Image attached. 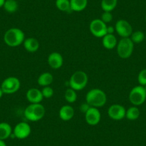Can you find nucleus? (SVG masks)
I'll return each instance as SVG.
<instances>
[{"label":"nucleus","mask_w":146,"mask_h":146,"mask_svg":"<svg viewBox=\"0 0 146 146\" xmlns=\"http://www.w3.org/2000/svg\"><path fill=\"white\" fill-rule=\"evenodd\" d=\"M25 35L23 31L19 28H11L8 29L4 35L5 44L11 47H18L24 42Z\"/></svg>","instance_id":"1"},{"label":"nucleus","mask_w":146,"mask_h":146,"mask_svg":"<svg viewBox=\"0 0 146 146\" xmlns=\"http://www.w3.org/2000/svg\"><path fill=\"white\" fill-rule=\"evenodd\" d=\"M107 95L103 90L94 88L90 90L86 95V102L93 108H100L104 106L107 102Z\"/></svg>","instance_id":"2"},{"label":"nucleus","mask_w":146,"mask_h":146,"mask_svg":"<svg viewBox=\"0 0 146 146\" xmlns=\"http://www.w3.org/2000/svg\"><path fill=\"white\" fill-rule=\"evenodd\" d=\"M45 108L41 103L30 104L25 110V116L28 120L36 122L44 117Z\"/></svg>","instance_id":"3"},{"label":"nucleus","mask_w":146,"mask_h":146,"mask_svg":"<svg viewBox=\"0 0 146 146\" xmlns=\"http://www.w3.org/2000/svg\"><path fill=\"white\" fill-rule=\"evenodd\" d=\"M88 82V76L84 71H76L70 77L69 84L70 88L76 90H82L86 87Z\"/></svg>","instance_id":"4"},{"label":"nucleus","mask_w":146,"mask_h":146,"mask_svg":"<svg viewBox=\"0 0 146 146\" xmlns=\"http://www.w3.org/2000/svg\"><path fill=\"white\" fill-rule=\"evenodd\" d=\"M117 53L122 59H127L132 55L134 50V43L130 37L122 38L117 44Z\"/></svg>","instance_id":"5"},{"label":"nucleus","mask_w":146,"mask_h":146,"mask_svg":"<svg viewBox=\"0 0 146 146\" xmlns=\"http://www.w3.org/2000/svg\"><path fill=\"white\" fill-rule=\"evenodd\" d=\"M129 100L134 106H140L146 100V89L144 86L134 87L129 93Z\"/></svg>","instance_id":"6"},{"label":"nucleus","mask_w":146,"mask_h":146,"mask_svg":"<svg viewBox=\"0 0 146 146\" xmlns=\"http://www.w3.org/2000/svg\"><path fill=\"white\" fill-rule=\"evenodd\" d=\"M20 85V81L17 78L9 77L2 82L1 88L5 94H13L19 90Z\"/></svg>","instance_id":"7"},{"label":"nucleus","mask_w":146,"mask_h":146,"mask_svg":"<svg viewBox=\"0 0 146 146\" xmlns=\"http://www.w3.org/2000/svg\"><path fill=\"white\" fill-rule=\"evenodd\" d=\"M107 24L100 19H93L90 24V31L96 37H103L107 35Z\"/></svg>","instance_id":"8"},{"label":"nucleus","mask_w":146,"mask_h":146,"mask_svg":"<svg viewBox=\"0 0 146 146\" xmlns=\"http://www.w3.org/2000/svg\"><path fill=\"white\" fill-rule=\"evenodd\" d=\"M115 29L117 35H120L122 38L130 37L133 32L132 25L125 19H120L117 21L115 26Z\"/></svg>","instance_id":"9"},{"label":"nucleus","mask_w":146,"mask_h":146,"mask_svg":"<svg viewBox=\"0 0 146 146\" xmlns=\"http://www.w3.org/2000/svg\"><path fill=\"white\" fill-rule=\"evenodd\" d=\"M30 133L31 127L28 123L25 122H21L17 124L12 131L14 137L20 140H23L29 137Z\"/></svg>","instance_id":"10"},{"label":"nucleus","mask_w":146,"mask_h":146,"mask_svg":"<svg viewBox=\"0 0 146 146\" xmlns=\"http://www.w3.org/2000/svg\"><path fill=\"white\" fill-rule=\"evenodd\" d=\"M126 110L123 105L119 104H114L110 106L108 110L109 117L114 120H121L125 117Z\"/></svg>","instance_id":"11"},{"label":"nucleus","mask_w":146,"mask_h":146,"mask_svg":"<svg viewBox=\"0 0 146 146\" xmlns=\"http://www.w3.org/2000/svg\"><path fill=\"white\" fill-rule=\"evenodd\" d=\"M85 120L90 125H96L101 120V114L97 108L90 107L88 111L85 113Z\"/></svg>","instance_id":"12"},{"label":"nucleus","mask_w":146,"mask_h":146,"mask_svg":"<svg viewBox=\"0 0 146 146\" xmlns=\"http://www.w3.org/2000/svg\"><path fill=\"white\" fill-rule=\"evenodd\" d=\"M63 57L62 54L59 52H52L49 54L48 58H47V62L48 64L54 70H57L62 67L63 64Z\"/></svg>","instance_id":"13"},{"label":"nucleus","mask_w":146,"mask_h":146,"mask_svg":"<svg viewBox=\"0 0 146 146\" xmlns=\"http://www.w3.org/2000/svg\"><path fill=\"white\" fill-rule=\"evenodd\" d=\"M26 97L27 100L31 104L40 103L43 100V95L42 94V91L37 88H30L27 92Z\"/></svg>","instance_id":"14"},{"label":"nucleus","mask_w":146,"mask_h":146,"mask_svg":"<svg viewBox=\"0 0 146 146\" xmlns=\"http://www.w3.org/2000/svg\"><path fill=\"white\" fill-rule=\"evenodd\" d=\"M75 115V110L70 105H63L59 111L60 118L63 121H69Z\"/></svg>","instance_id":"15"},{"label":"nucleus","mask_w":146,"mask_h":146,"mask_svg":"<svg viewBox=\"0 0 146 146\" xmlns=\"http://www.w3.org/2000/svg\"><path fill=\"white\" fill-rule=\"evenodd\" d=\"M24 47L29 52H35L40 48V42L34 37H29L25 39L23 42Z\"/></svg>","instance_id":"16"},{"label":"nucleus","mask_w":146,"mask_h":146,"mask_svg":"<svg viewBox=\"0 0 146 146\" xmlns=\"http://www.w3.org/2000/svg\"><path fill=\"white\" fill-rule=\"evenodd\" d=\"M102 45L108 50H112L115 48L117 44V40L116 36L113 34H107L102 37Z\"/></svg>","instance_id":"17"},{"label":"nucleus","mask_w":146,"mask_h":146,"mask_svg":"<svg viewBox=\"0 0 146 146\" xmlns=\"http://www.w3.org/2000/svg\"><path fill=\"white\" fill-rule=\"evenodd\" d=\"M12 128L7 123H0V140H5L12 134Z\"/></svg>","instance_id":"18"},{"label":"nucleus","mask_w":146,"mask_h":146,"mask_svg":"<svg viewBox=\"0 0 146 146\" xmlns=\"http://www.w3.org/2000/svg\"><path fill=\"white\" fill-rule=\"evenodd\" d=\"M72 11L82 12L88 6V0H70Z\"/></svg>","instance_id":"19"},{"label":"nucleus","mask_w":146,"mask_h":146,"mask_svg":"<svg viewBox=\"0 0 146 146\" xmlns=\"http://www.w3.org/2000/svg\"><path fill=\"white\" fill-rule=\"evenodd\" d=\"M53 82V76L50 72H44L40 75L37 79V82L40 86H50Z\"/></svg>","instance_id":"20"},{"label":"nucleus","mask_w":146,"mask_h":146,"mask_svg":"<svg viewBox=\"0 0 146 146\" xmlns=\"http://www.w3.org/2000/svg\"><path fill=\"white\" fill-rule=\"evenodd\" d=\"M140 111L137 106H133L126 110L125 117L129 120H136L140 117Z\"/></svg>","instance_id":"21"},{"label":"nucleus","mask_w":146,"mask_h":146,"mask_svg":"<svg viewBox=\"0 0 146 146\" xmlns=\"http://www.w3.org/2000/svg\"><path fill=\"white\" fill-rule=\"evenodd\" d=\"M117 0H102L101 7L104 12H112L115 9Z\"/></svg>","instance_id":"22"},{"label":"nucleus","mask_w":146,"mask_h":146,"mask_svg":"<svg viewBox=\"0 0 146 146\" xmlns=\"http://www.w3.org/2000/svg\"><path fill=\"white\" fill-rule=\"evenodd\" d=\"M55 5L57 9L62 12L67 13L72 12L70 0H56Z\"/></svg>","instance_id":"23"},{"label":"nucleus","mask_w":146,"mask_h":146,"mask_svg":"<svg viewBox=\"0 0 146 146\" xmlns=\"http://www.w3.org/2000/svg\"><path fill=\"white\" fill-rule=\"evenodd\" d=\"M3 7L8 13H14L18 9V3L17 0H5Z\"/></svg>","instance_id":"24"},{"label":"nucleus","mask_w":146,"mask_h":146,"mask_svg":"<svg viewBox=\"0 0 146 146\" xmlns=\"http://www.w3.org/2000/svg\"><path fill=\"white\" fill-rule=\"evenodd\" d=\"M130 38L134 44H139L144 41L145 38V35L143 31L137 30L135 32H133Z\"/></svg>","instance_id":"25"},{"label":"nucleus","mask_w":146,"mask_h":146,"mask_svg":"<svg viewBox=\"0 0 146 146\" xmlns=\"http://www.w3.org/2000/svg\"><path fill=\"white\" fill-rule=\"evenodd\" d=\"M64 98L69 103H73L77 100V93L75 90L69 88L67 89L64 93Z\"/></svg>","instance_id":"26"},{"label":"nucleus","mask_w":146,"mask_h":146,"mask_svg":"<svg viewBox=\"0 0 146 146\" xmlns=\"http://www.w3.org/2000/svg\"><path fill=\"white\" fill-rule=\"evenodd\" d=\"M137 81L140 85L146 86V69H143L139 72L137 76Z\"/></svg>","instance_id":"27"},{"label":"nucleus","mask_w":146,"mask_h":146,"mask_svg":"<svg viewBox=\"0 0 146 146\" xmlns=\"http://www.w3.org/2000/svg\"><path fill=\"white\" fill-rule=\"evenodd\" d=\"M42 94L43 95L44 98H50L54 95V90L50 86H46L43 88L42 90Z\"/></svg>","instance_id":"28"},{"label":"nucleus","mask_w":146,"mask_h":146,"mask_svg":"<svg viewBox=\"0 0 146 146\" xmlns=\"http://www.w3.org/2000/svg\"><path fill=\"white\" fill-rule=\"evenodd\" d=\"M113 19V15L111 12H103V13L101 15V20L105 24L110 23Z\"/></svg>","instance_id":"29"},{"label":"nucleus","mask_w":146,"mask_h":146,"mask_svg":"<svg viewBox=\"0 0 146 146\" xmlns=\"http://www.w3.org/2000/svg\"><path fill=\"white\" fill-rule=\"evenodd\" d=\"M90 108V105L89 104L87 103V102H86V104H82V105H81L80 110H81V111H82V113H85L87 111H88V109H89Z\"/></svg>","instance_id":"30"},{"label":"nucleus","mask_w":146,"mask_h":146,"mask_svg":"<svg viewBox=\"0 0 146 146\" xmlns=\"http://www.w3.org/2000/svg\"><path fill=\"white\" fill-rule=\"evenodd\" d=\"M115 30V28L112 26H109L107 28V34H113L114 31Z\"/></svg>","instance_id":"31"},{"label":"nucleus","mask_w":146,"mask_h":146,"mask_svg":"<svg viewBox=\"0 0 146 146\" xmlns=\"http://www.w3.org/2000/svg\"><path fill=\"white\" fill-rule=\"evenodd\" d=\"M0 146H7L6 143H5V140H0Z\"/></svg>","instance_id":"32"},{"label":"nucleus","mask_w":146,"mask_h":146,"mask_svg":"<svg viewBox=\"0 0 146 146\" xmlns=\"http://www.w3.org/2000/svg\"><path fill=\"white\" fill-rule=\"evenodd\" d=\"M5 0H0V8L3 7V5L5 4Z\"/></svg>","instance_id":"33"},{"label":"nucleus","mask_w":146,"mask_h":146,"mask_svg":"<svg viewBox=\"0 0 146 146\" xmlns=\"http://www.w3.org/2000/svg\"><path fill=\"white\" fill-rule=\"evenodd\" d=\"M3 94H4L3 91H2V88H1V86H0V98H2V95H3Z\"/></svg>","instance_id":"34"},{"label":"nucleus","mask_w":146,"mask_h":146,"mask_svg":"<svg viewBox=\"0 0 146 146\" xmlns=\"http://www.w3.org/2000/svg\"><path fill=\"white\" fill-rule=\"evenodd\" d=\"M145 41H146V32H145Z\"/></svg>","instance_id":"35"},{"label":"nucleus","mask_w":146,"mask_h":146,"mask_svg":"<svg viewBox=\"0 0 146 146\" xmlns=\"http://www.w3.org/2000/svg\"><path fill=\"white\" fill-rule=\"evenodd\" d=\"M145 22H146V15H145Z\"/></svg>","instance_id":"36"}]
</instances>
